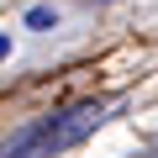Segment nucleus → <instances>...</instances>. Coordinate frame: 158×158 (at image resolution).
I'll return each mask as SVG.
<instances>
[{
	"mask_svg": "<svg viewBox=\"0 0 158 158\" xmlns=\"http://www.w3.org/2000/svg\"><path fill=\"white\" fill-rule=\"evenodd\" d=\"M100 121H106V106H100V100L69 106V111H58V116L16 132V137L6 142V158H53V153H63V148H74V142H85Z\"/></svg>",
	"mask_w": 158,
	"mask_h": 158,
	"instance_id": "f257e3e1",
	"label": "nucleus"
},
{
	"mask_svg": "<svg viewBox=\"0 0 158 158\" xmlns=\"http://www.w3.org/2000/svg\"><path fill=\"white\" fill-rule=\"evenodd\" d=\"M27 27L48 32V27H58V11H53V6H32V11H27Z\"/></svg>",
	"mask_w": 158,
	"mask_h": 158,
	"instance_id": "f03ea898",
	"label": "nucleus"
},
{
	"mask_svg": "<svg viewBox=\"0 0 158 158\" xmlns=\"http://www.w3.org/2000/svg\"><path fill=\"white\" fill-rule=\"evenodd\" d=\"M11 58V32H0V63Z\"/></svg>",
	"mask_w": 158,
	"mask_h": 158,
	"instance_id": "7ed1b4c3",
	"label": "nucleus"
}]
</instances>
